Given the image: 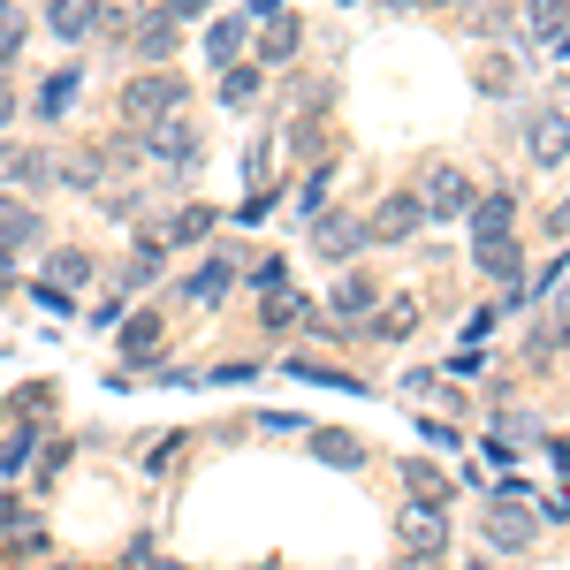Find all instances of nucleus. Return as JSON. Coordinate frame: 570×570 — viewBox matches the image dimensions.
<instances>
[{
    "label": "nucleus",
    "instance_id": "f257e3e1",
    "mask_svg": "<svg viewBox=\"0 0 570 570\" xmlns=\"http://www.w3.org/2000/svg\"><path fill=\"white\" fill-rule=\"evenodd\" d=\"M395 540H403V556H419V563H434L441 548H449V518H441L434 502H411V510L395 518Z\"/></svg>",
    "mask_w": 570,
    "mask_h": 570
},
{
    "label": "nucleus",
    "instance_id": "f03ea898",
    "mask_svg": "<svg viewBox=\"0 0 570 570\" xmlns=\"http://www.w3.org/2000/svg\"><path fill=\"white\" fill-rule=\"evenodd\" d=\"M176 107H183V85L168 69H153V77H137V85L122 91V115H130V122H168Z\"/></svg>",
    "mask_w": 570,
    "mask_h": 570
},
{
    "label": "nucleus",
    "instance_id": "7ed1b4c3",
    "mask_svg": "<svg viewBox=\"0 0 570 570\" xmlns=\"http://www.w3.org/2000/svg\"><path fill=\"white\" fill-rule=\"evenodd\" d=\"M419 206H426V214H441V220H464V214H472V183H464V168H449V160H441V168H426Z\"/></svg>",
    "mask_w": 570,
    "mask_h": 570
},
{
    "label": "nucleus",
    "instance_id": "20e7f679",
    "mask_svg": "<svg viewBox=\"0 0 570 570\" xmlns=\"http://www.w3.org/2000/svg\"><path fill=\"white\" fill-rule=\"evenodd\" d=\"M419 220H426L419 190H395V198H381V214L365 220V236L373 244H403V236H419Z\"/></svg>",
    "mask_w": 570,
    "mask_h": 570
},
{
    "label": "nucleus",
    "instance_id": "39448f33",
    "mask_svg": "<svg viewBox=\"0 0 570 570\" xmlns=\"http://www.w3.org/2000/svg\"><path fill=\"white\" fill-rule=\"evenodd\" d=\"M145 153H153V160H168V168H198V130L168 115V122H153V137H145Z\"/></svg>",
    "mask_w": 570,
    "mask_h": 570
},
{
    "label": "nucleus",
    "instance_id": "423d86ee",
    "mask_svg": "<svg viewBox=\"0 0 570 570\" xmlns=\"http://www.w3.org/2000/svg\"><path fill=\"white\" fill-rule=\"evenodd\" d=\"M532 160H540V168H563L570 160V115H556V107L532 115Z\"/></svg>",
    "mask_w": 570,
    "mask_h": 570
},
{
    "label": "nucleus",
    "instance_id": "0eeeda50",
    "mask_svg": "<svg viewBox=\"0 0 570 570\" xmlns=\"http://www.w3.org/2000/svg\"><path fill=\"white\" fill-rule=\"evenodd\" d=\"M487 540H494V548H525L532 540V510L518 502V494H502V502L487 510Z\"/></svg>",
    "mask_w": 570,
    "mask_h": 570
},
{
    "label": "nucleus",
    "instance_id": "6e6552de",
    "mask_svg": "<svg viewBox=\"0 0 570 570\" xmlns=\"http://www.w3.org/2000/svg\"><path fill=\"white\" fill-rule=\"evenodd\" d=\"M312 244H320V259H351L357 244H365V220H343V214H320V220H312Z\"/></svg>",
    "mask_w": 570,
    "mask_h": 570
},
{
    "label": "nucleus",
    "instance_id": "1a4fd4ad",
    "mask_svg": "<svg viewBox=\"0 0 570 570\" xmlns=\"http://www.w3.org/2000/svg\"><path fill=\"white\" fill-rule=\"evenodd\" d=\"M23 244H39V214L16 206V198H0V252H23Z\"/></svg>",
    "mask_w": 570,
    "mask_h": 570
},
{
    "label": "nucleus",
    "instance_id": "9d476101",
    "mask_svg": "<svg viewBox=\"0 0 570 570\" xmlns=\"http://www.w3.org/2000/svg\"><path fill=\"white\" fill-rule=\"evenodd\" d=\"M228 282H236V266H228V259H206L190 282H183V297H190V305H214V297H228Z\"/></svg>",
    "mask_w": 570,
    "mask_h": 570
},
{
    "label": "nucleus",
    "instance_id": "9b49d317",
    "mask_svg": "<svg viewBox=\"0 0 570 570\" xmlns=\"http://www.w3.org/2000/svg\"><path fill=\"white\" fill-rule=\"evenodd\" d=\"M563 16H570V0H525V31L532 39H563Z\"/></svg>",
    "mask_w": 570,
    "mask_h": 570
},
{
    "label": "nucleus",
    "instance_id": "f8f14e48",
    "mask_svg": "<svg viewBox=\"0 0 570 570\" xmlns=\"http://www.w3.org/2000/svg\"><path fill=\"white\" fill-rule=\"evenodd\" d=\"M0 183H46V160L31 145H0Z\"/></svg>",
    "mask_w": 570,
    "mask_h": 570
},
{
    "label": "nucleus",
    "instance_id": "ddd939ff",
    "mask_svg": "<svg viewBox=\"0 0 570 570\" xmlns=\"http://www.w3.org/2000/svg\"><path fill=\"white\" fill-rule=\"evenodd\" d=\"M206 53H214V69H220V61L236 69V53H244V16H220L214 31H206Z\"/></svg>",
    "mask_w": 570,
    "mask_h": 570
},
{
    "label": "nucleus",
    "instance_id": "4468645a",
    "mask_svg": "<svg viewBox=\"0 0 570 570\" xmlns=\"http://www.w3.org/2000/svg\"><path fill=\"white\" fill-rule=\"evenodd\" d=\"M472 236H510V198H502V190H494V198H472Z\"/></svg>",
    "mask_w": 570,
    "mask_h": 570
},
{
    "label": "nucleus",
    "instance_id": "2eb2a0df",
    "mask_svg": "<svg viewBox=\"0 0 570 570\" xmlns=\"http://www.w3.org/2000/svg\"><path fill=\"white\" fill-rule=\"evenodd\" d=\"M266 327H305V297L282 282V289H266Z\"/></svg>",
    "mask_w": 570,
    "mask_h": 570
},
{
    "label": "nucleus",
    "instance_id": "dca6fc26",
    "mask_svg": "<svg viewBox=\"0 0 570 570\" xmlns=\"http://www.w3.org/2000/svg\"><path fill=\"white\" fill-rule=\"evenodd\" d=\"M403 487H411L419 502H434V510H441V502H449V480H441L434 464H403Z\"/></svg>",
    "mask_w": 570,
    "mask_h": 570
},
{
    "label": "nucleus",
    "instance_id": "f3484780",
    "mask_svg": "<svg viewBox=\"0 0 570 570\" xmlns=\"http://www.w3.org/2000/svg\"><path fill=\"white\" fill-rule=\"evenodd\" d=\"M77 69H61V77H46V91H39V115H69V99H77Z\"/></svg>",
    "mask_w": 570,
    "mask_h": 570
},
{
    "label": "nucleus",
    "instance_id": "a211bd4d",
    "mask_svg": "<svg viewBox=\"0 0 570 570\" xmlns=\"http://www.w3.org/2000/svg\"><path fill=\"white\" fill-rule=\"evenodd\" d=\"M312 456H320V464H343V472H351V464H365V449H357L351 434H320V449H312Z\"/></svg>",
    "mask_w": 570,
    "mask_h": 570
},
{
    "label": "nucleus",
    "instance_id": "6ab92c4d",
    "mask_svg": "<svg viewBox=\"0 0 570 570\" xmlns=\"http://www.w3.org/2000/svg\"><path fill=\"white\" fill-rule=\"evenodd\" d=\"M122 351H130V357H153V351H160V320H153V312H137V320H130Z\"/></svg>",
    "mask_w": 570,
    "mask_h": 570
},
{
    "label": "nucleus",
    "instance_id": "aec40b11",
    "mask_svg": "<svg viewBox=\"0 0 570 570\" xmlns=\"http://www.w3.org/2000/svg\"><path fill=\"white\" fill-rule=\"evenodd\" d=\"M335 312H343V320H357V312H373V289H365L357 274H343V282H335Z\"/></svg>",
    "mask_w": 570,
    "mask_h": 570
},
{
    "label": "nucleus",
    "instance_id": "412c9836",
    "mask_svg": "<svg viewBox=\"0 0 570 570\" xmlns=\"http://www.w3.org/2000/svg\"><path fill=\"white\" fill-rule=\"evenodd\" d=\"M220 99H228V107H252V99H259V69H228V77H220Z\"/></svg>",
    "mask_w": 570,
    "mask_h": 570
},
{
    "label": "nucleus",
    "instance_id": "4be33fe9",
    "mask_svg": "<svg viewBox=\"0 0 570 570\" xmlns=\"http://www.w3.org/2000/svg\"><path fill=\"white\" fill-rule=\"evenodd\" d=\"M259 53H266V61H289V53H297V23H289V16H282V23H266Z\"/></svg>",
    "mask_w": 570,
    "mask_h": 570
},
{
    "label": "nucleus",
    "instance_id": "5701e85b",
    "mask_svg": "<svg viewBox=\"0 0 570 570\" xmlns=\"http://www.w3.org/2000/svg\"><path fill=\"white\" fill-rule=\"evenodd\" d=\"M145 53H153V61H168V53H176V23H168V16H153V23H145Z\"/></svg>",
    "mask_w": 570,
    "mask_h": 570
},
{
    "label": "nucleus",
    "instance_id": "b1692460",
    "mask_svg": "<svg viewBox=\"0 0 570 570\" xmlns=\"http://www.w3.org/2000/svg\"><path fill=\"white\" fill-rule=\"evenodd\" d=\"M480 266H487V274H510V266H518V244H510V236H487V244H480Z\"/></svg>",
    "mask_w": 570,
    "mask_h": 570
},
{
    "label": "nucleus",
    "instance_id": "393cba45",
    "mask_svg": "<svg viewBox=\"0 0 570 570\" xmlns=\"http://www.w3.org/2000/svg\"><path fill=\"white\" fill-rule=\"evenodd\" d=\"M411 320H419V305H381L373 312V335H411Z\"/></svg>",
    "mask_w": 570,
    "mask_h": 570
},
{
    "label": "nucleus",
    "instance_id": "a878e982",
    "mask_svg": "<svg viewBox=\"0 0 570 570\" xmlns=\"http://www.w3.org/2000/svg\"><path fill=\"white\" fill-rule=\"evenodd\" d=\"M85 274H91V259H85V252H61V259H53V289H77Z\"/></svg>",
    "mask_w": 570,
    "mask_h": 570
},
{
    "label": "nucleus",
    "instance_id": "bb28decb",
    "mask_svg": "<svg viewBox=\"0 0 570 570\" xmlns=\"http://www.w3.org/2000/svg\"><path fill=\"white\" fill-rule=\"evenodd\" d=\"M206 228H214V214H206V206H190V214H176L168 228H160V244H168V236H206Z\"/></svg>",
    "mask_w": 570,
    "mask_h": 570
},
{
    "label": "nucleus",
    "instance_id": "cd10ccee",
    "mask_svg": "<svg viewBox=\"0 0 570 570\" xmlns=\"http://www.w3.org/2000/svg\"><path fill=\"white\" fill-rule=\"evenodd\" d=\"M548 289H556V312H563V320H570V259L556 266V274H548Z\"/></svg>",
    "mask_w": 570,
    "mask_h": 570
},
{
    "label": "nucleus",
    "instance_id": "c85d7f7f",
    "mask_svg": "<svg viewBox=\"0 0 570 570\" xmlns=\"http://www.w3.org/2000/svg\"><path fill=\"white\" fill-rule=\"evenodd\" d=\"M548 228H556V236H570V198L556 206V214H548Z\"/></svg>",
    "mask_w": 570,
    "mask_h": 570
},
{
    "label": "nucleus",
    "instance_id": "c756f323",
    "mask_svg": "<svg viewBox=\"0 0 570 570\" xmlns=\"http://www.w3.org/2000/svg\"><path fill=\"white\" fill-rule=\"evenodd\" d=\"M8 115H16V91L0 85V130H8Z\"/></svg>",
    "mask_w": 570,
    "mask_h": 570
},
{
    "label": "nucleus",
    "instance_id": "7c9ffc66",
    "mask_svg": "<svg viewBox=\"0 0 570 570\" xmlns=\"http://www.w3.org/2000/svg\"><path fill=\"white\" fill-rule=\"evenodd\" d=\"M0 282H8V252H0Z\"/></svg>",
    "mask_w": 570,
    "mask_h": 570
}]
</instances>
